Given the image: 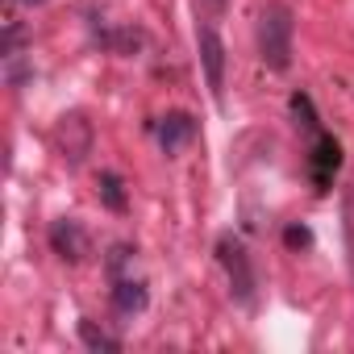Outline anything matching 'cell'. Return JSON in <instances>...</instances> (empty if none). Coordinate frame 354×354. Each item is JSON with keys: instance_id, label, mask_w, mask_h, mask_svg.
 Returning a JSON list of instances; mask_svg holds the SVG:
<instances>
[{"instance_id": "7c38bea8", "label": "cell", "mask_w": 354, "mask_h": 354, "mask_svg": "<svg viewBox=\"0 0 354 354\" xmlns=\"http://www.w3.org/2000/svg\"><path fill=\"white\" fill-rule=\"evenodd\" d=\"M209 5H221V0H209Z\"/></svg>"}, {"instance_id": "277c9868", "label": "cell", "mask_w": 354, "mask_h": 354, "mask_svg": "<svg viewBox=\"0 0 354 354\" xmlns=\"http://www.w3.org/2000/svg\"><path fill=\"white\" fill-rule=\"evenodd\" d=\"M196 133H201V125H196L192 113H167L158 121V146H162V154H180Z\"/></svg>"}, {"instance_id": "5b68a950", "label": "cell", "mask_w": 354, "mask_h": 354, "mask_svg": "<svg viewBox=\"0 0 354 354\" xmlns=\"http://www.w3.org/2000/svg\"><path fill=\"white\" fill-rule=\"evenodd\" d=\"M50 246H55V254L67 259V263H80V259L88 254V238H84V230H80L75 221H55V225H50Z\"/></svg>"}, {"instance_id": "52a82bcc", "label": "cell", "mask_w": 354, "mask_h": 354, "mask_svg": "<svg viewBox=\"0 0 354 354\" xmlns=\"http://www.w3.org/2000/svg\"><path fill=\"white\" fill-rule=\"evenodd\" d=\"M80 337H84V346L96 350V354H117V350H121V342H117L113 333H104V329H100L96 321H88V317L80 321Z\"/></svg>"}, {"instance_id": "8992f818", "label": "cell", "mask_w": 354, "mask_h": 354, "mask_svg": "<svg viewBox=\"0 0 354 354\" xmlns=\"http://www.w3.org/2000/svg\"><path fill=\"white\" fill-rule=\"evenodd\" d=\"M146 283L142 279H117V288H113V308L121 313V317H138L142 308H146Z\"/></svg>"}, {"instance_id": "ba28073f", "label": "cell", "mask_w": 354, "mask_h": 354, "mask_svg": "<svg viewBox=\"0 0 354 354\" xmlns=\"http://www.w3.org/2000/svg\"><path fill=\"white\" fill-rule=\"evenodd\" d=\"M329 171H337V142L333 138H321L317 142V162H313V175H317L321 188L329 184Z\"/></svg>"}, {"instance_id": "9c48e42d", "label": "cell", "mask_w": 354, "mask_h": 354, "mask_svg": "<svg viewBox=\"0 0 354 354\" xmlns=\"http://www.w3.org/2000/svg\"><path fill=\"white\" fill-rule=\"evenodd\" d=\"M100 201H104V205H109L113 213H125V209H129L121 175H113V171H104V175H100Z\"/></svg>"}, {"instance_id": "7a4b0ae2", "label": "cell", "mask_w": 354, "mask_h": 354, "mask_svg": "<svg viewBox=\"0 0 354 354\" xmlns=\"http://www.w3.org/2000/svg\"><path fill=\"white\" fill-rule=\"evenodd\" d=\"M217 259H221V267H225V275H230L234 300H238L242 308H250V304H254V263H250L246 246L225 234V238L217 242Z\"/></svg>"}, {"instance_id": "8fae6325", "label": "cell", "mask_w": 354, "mask_h": 354, "mask_svg": "<svg viewBox=\"0 0 354 354\" xmlns=\"http://www.w3.org/2000/svg\"><path fill=\"white\" fill-rule=\"evenodd\" d=\"M17 5H30L34 9V5H46V0H17Z\"/></svg>"}, {"instance_id": "30bf717a", "label": "cell", "mask_w": 354, "mask_h": 354, "mask_svg": "<svg viewBox=\"0 0 354 354\" xmlns=\"http://www.w3.org/2000/svg\"><path fill=\"white\" fill-rule=\"evenodd\" d=\"M283 242H288L292 250H304V246L313 242V234H308V225H288V230H283Z\"/></svg>"}, {"instance_id": "6da1fadb", "label": "cell", "mask_w": 354, "mask_h": 354, "mask_svg": "<svg viewBox=\"0 0 354 354\" xmlns=\"http://www.w3.org/2000/svg\"><path fill=\"white\" fill-rule=\"evenodd\" d=\"M292 9L271 0L259 17V55L271 71H288L292 67Z\"/></svg>"}, {"instance_id": "3957f363", "label": "cell", "mask_w": 354, "mask_h": 354, "mask_svg": "<svg viewBox=\"0 0 354 354\" xmlns=\"http://www.w3.org/2000/svg\"><path fill=\"white\" fill-rule=\"evenodd\" d=\"M196 46H201V63H205L209 92H213V100H221V92H225V42H221V34L209 21H201L196 26Z\"/></svg>"}]
</instances>
